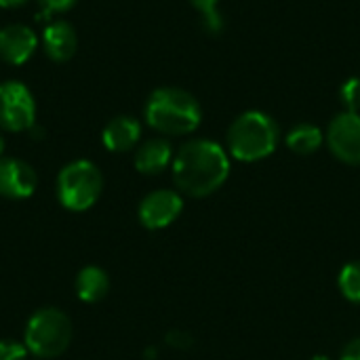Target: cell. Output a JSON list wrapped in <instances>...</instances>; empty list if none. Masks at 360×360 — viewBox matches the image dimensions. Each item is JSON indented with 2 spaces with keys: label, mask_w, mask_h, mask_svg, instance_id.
<instances>
[{
  "label": "cell",
  "mask_w": 360,
  "mask_h": 360,
  "mask_svg": "<svg viewBox=\"0 0 360 360\" xmlns=\"http://www.w3.org/2000/svg\"><path fill=\"white\" fill-rule=\"evenodd\" d=\"M2 152H4V137H2V133H0V158H2Z\"/></svg>",
  "instance_id": "24"
},
{
  "label": "cell",
  "mask_w": 360,
  "mask_h": 360,
  "mask_svg": "<svg viewBox=\"0 0 360 360\" xmlns=\"http://www.w3.org/2000/svg\"><path fill=\"white\" fill-rule=\"evenodd\" d=\"M173 146L165 137L143 141L135 152V169L141 175H158L173 165Z\"/></svg>",
  "instance_id": "13"
},
{
  "label": "cell",
  "mask_w": 360,
  "mask_h": 360,
  "mask_svg": "<svg viewBox=\"0 0 360 360\" xmlns=\"http://www.w3.org/2000/svg\"><path fill=\"white\" fill-rule=\"evenodd\" d=\"M190 4L200 13L202 17V23H205V30L207 32H213L217 34L224 25V19L219 15V0H190Z\"/></svg>",
  "instance_id": "17"
},
{
  "label": "cell",
  "mask_w": 360,
  "mask_h": 360,
  "mask_svg": "<svg viewBox=\"0 0 360 360\" xmlns=\"http://www.w3.org/2000/svg\"><path fill=\"white\" fill-rule=\"evenodd\" d=\"M327 146L340 162L360 167V114L340 112L329 122Z\"/></svg>",
  "instance_id": "7"
},
{
  "label": "cell",
  "mask_w": 360,
  "mask_h": 360,
  "mask_svg": "<svg viewBox=\"0 0 360 360\" xmlns=\"http://www.w3.org/2000/svg\"><path fill=\"white\" fill-rule=\"evenodd\" d=\"M42 49L55 63H63L74 57L78 49V36L70 21H51L42 32Z\"/></svg>",
  "instance_id": "11"
},
{
  "label": "cell",
  "mask_w": 360,
  "mask_h": 360,
  "mask_svg": "<svg viewBox=\"0 0 360 360\" xmlns=\"http://www.w3.org/2000/svg\"><path fill=\"white\" fill-rule=\"evenodd\" d=\"M171 171L181 194L207 198L228 181L230 154L213 139H192L177 150Z\"/></svg>",
  "instance_id": "1"
},
{
  "label": "cell",
  "mask_w": 360,
  "mask_h": 360,
  "mask_svg": "<svg viewBox=\"0 0 360 360\" xmlns=\"http://www.w3.org/2000/svg\"><path fill=\"white\" fill-rule=\"evenodd\" d=\"M110 291V276L99 266H86L76 276V295L80 302L97 304Z\"/></svg>",
  "instance_id": "14"
},
{
  "label": "cell",
  "mask_w": 360,
  "mask_h": 360,
  "mask_svg": "<svg viewBox=\"0 0 360 360\" xmlns=\"http://www.w3.org/2000/svg\"><path fill=\"white\" fill-rule=\"evenodd\" d=\"M139 139H141V124L133 116L112 118L101 133V141H103L105 150L118 152V154L133 150L139 143Z\"/></svg>",
  "instance_id": "12"
},
{
  "label": "cell",
  "mask_w": 360,
  "mask_h": 360,
  "mask_svg": "<svg viewBox=\"0 0 360 360\" xmlns=\"http://www.w3.org/2000/svg\"><path fill=\"white\" fill-rule=\"evenodd\" d=\"M165 342H167V346H171L175 350H190L194 346V338L190 333H186V331H179V329L169 331Z\"/></svg>",
  "instance_id": "20"
},
{
  "label": "cell",
  "mask_w": 360,
  "mask_h": 360,
  "mask_svg": "<svg viewBox=\"0 0 360 360\" xmlns=\"http://www.w3.org/2000/svg\"><path fill=\"white\" fill-rule=\"evenodd\" d=\"M146 122L171 137L194 133L202 122V108L198 99L177 86H160L150 93L143 110Z\"/></svg>",
  "instance_id": "2"
},
{
  "label": "cell",
  "mask_w": 360,
  "mask_h": 360,
  "mask_svg": "<svg viewBox=\"0 0 360 360\" xmlns=\"http://www.w3.org/2000/svg\"><path fill=\"white\" fill-rule=\"evenodd\" d=\"M340 360H360V338H354L346 344Z\"/></svg>",
  "instance_id": "22"
},
{
  "label": "cell",
  "mask_w": 360,
  "mask_h": 360,
  "mask_svg": "<svg viewBox=\"0 0 360 360\" xmlns=\"http://www.w3.org/2000/svg\"><path fill=\"white\" fill-rule=\"evenodd\" d=\"M27 0H0V6L2 8H19V6H23Z\"/></svg>",
  "instance_id": "23"
},
{
  "label": "cell",
  "mask_w": 360,
  "mask_h": 360,
  "mask_svg": "<svg viewBox=\"0 0 360 360\" xmlns=\"http://www.w3.org/2000/svg\"><path fill=\"white\" fill-rule=\"evenodd\" d=\"M338 287L348 302L360 306V262H350L342 268L338 276Z\"/></svg>",
  "instance_id": "16"
},
{
  "label": "cell",
  "mask_w": 360,
  "mask_h": 360,
  "mask_svg": "<svg viewBox=\"0 0 360 360\" xmlns=\"http://www.w3.org/2000/svg\"><path fill=\"white\" fill-rule=\"evenodd\" d=\"M184 211V198L175 190H154L150 192L137 209L139 221L148 230H162L171 226Z\"/></svg>",
  "instance_id": "8"
},
{
  "label": "cell",
  "mask_w": 360,
  "mask_h": 360,
  "mask_svg": "<svg viewBox=\"0 0 360 360\" xmlns=\"http://www.w3.org/2000/svg\"><path fill=\"white\" fill-rule=\"evenodd\" d=\"M27 346L15 340H0V360H27Z\"/></svg>",
  "instance_id": "19"
},
{
  "label": "cell",
  "mask_w": 360,
  "mask_h": 360,
  "mask_svg": "<svg viewBox=\"0 0 360 360\" xmlns=\"http://www.w3.org/2000/svg\"><path fill=\"white\" fill-rule=\"evenodd\" d=\"M340 99L346 112H360V78H348L340 89Z\"/></svg>",
  "instance_id": "18"
},
{
  "label": "cell",
  "mask_w": 360,
  "mask_h": 360,
  "mask_svg": "<svg viewBox=\"0 0 360 360\" xmlns=\"http://www.w3.org/2000/svg\"><path fill=\"white\" fill-rule=\"evenodd\" d=\"M312 360H331V359H329V356H325V354H316Z\"/></svg>",
  "instance_id": "25"
},
{
  "label": "cell",
  "mask_w": 360,
  "mask_h": 360,
  "mask_svg": "<svg viewBox=\"0 0 360 360\" xmlns=\"http://www.w3.org/2000/svg\"><path fill=\"white\" fill-rule=\"evenodd\" d=\"M38 49V36L23 23H11L0 30V59L8 65H23Z\"/></svg>",
  "instance_id": "10"
},
{
  "label": "cell",
  "mask_w": 360,
  "mask_h": 360,
  "mask_svg": "<svg viewBox=\"0 0 360 360\" xmlns=\"http://www.w3.org/2000/svg\"><path fill=\"white\" fill-rule=\"evenodd\" d=\"M72 342V321L59 308H40L27 321L23 344L42 360L61 356Z\"/></svg>",
  "instance_id": "4"
},
{
  "label": "cell",
  "mask_w": 360,
  "mask_h": 360,
  "mask_svg": "<svg viewBox=\"0 0 360 360\" xmlns=\"http://www.w3.org/2000/svg\"><path fill=\"white\" fill-rule=\"evenodd\" d=\"M101 190V171L91 160H74L57 175V200L68 211H89L99 200Z\"/></svg>",
  "instance_id": "5"
},
{
  "label": "cell",
  "mask_w": 360,
  "mask_h": 360,
  "mask_svg": "<svg viewBox=\"0 0 360 360\" xmlns=\"http://www.w3.org/2000/svg\"><path fill=\"white\" fill-rule=\"evenodd\" d=\"M36 171L19 158H0V196L11 200L30 198L36 192Z\"/></svg>",
  "instance_id": "9"
},
{
  "label": "cell",
  "mask_w": 360,
  "mask_h": 360,
  "mask_svg": "<svg viewBox=\"0 0 360 360\" xmlns=\"http://www.w3.org/2000/svg\"><path fill=\"white\" fill-rule=\"evenodd\" d=\"M36 124V101L19 80L0 82V129L11 133L30 131Z\"/></svg>",
  "instance_id": "6"
},
{
  "label": "cell",
  "mask_w": 360,
  "mask_h": 360,
  "mask_svg": "<svg viewBox=\"0 0 360 360\" xmlns=\"http://www.w3.org/2000/svg\"><path fill=\"white\" fill-rule=\"evenodd\" d=\"M76 2H78V0H38L40 8H42L44 13H49V15H53V13H65V11H70Z\"/></svg>",
  "instance_id": "21"
},
{
  "label": "cell",
  "mask_w": 360,
  "mask_h": 360,
  "mask_svg": "<svg viewBox=\"0 0 360 360\" xmlns=\"http://www.w3.org/2000/svg\"><path fill=\"white\" fill-rule=\"evenodd\" d=\"M285 143L291 152H295L300 156H310V154L319 152L321 146L325 143V133L316 124L300 122L287 133Z\"/></svg>",
  "instance_id": "15"
},
{
  "label": "cell",
  "mask_w": 360,
  "mask_h": 360,
  "mask_svg": "<svg viewBox=\"0 0 360 360\" xmlns=\"http://www.w3.org/2000/svg\"><path fill=\"white\" fill-rule=\"evenodd\" d=\"M278 139V122L259 110H249L236 116L226 133L228 154L240 162H257L268 158L276 150Z\"/></svg>",
  "instance_id": "3"
}]
</instances>
